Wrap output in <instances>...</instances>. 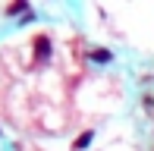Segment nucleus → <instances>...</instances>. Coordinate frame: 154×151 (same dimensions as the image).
I'll return each instance as SVG.
<instances>
[{"label":"nucleus","mask_w":154,"mask_h":151,"mask_svg":"<svg viewBox=\"0 0 154 151\" xmlns=\"http://www.w3.org/2000/svg\"><path fill=\"white\" fill-rule=\"evenodd\" d=\"M47 57H51V38L41 35L35 41V60H47Z\"/></svg>","instance_id":"f257e3e1"},{"label":"nucleus","mask_w":154,"mask_h":151,"mask_svg":"<svg viewBox=\"0 0 154 151\" xmlns=\"http://www.w3.org/2000/svg\"><path fill=\"white\" fill-rule=\"evenodd\" d=\"M91 60H97V63H107V60H110V51H94Z\"/></svg>","instance_id":"f03ea898"},{"label":"nucleus","mask_w":154,"mask_h":151,"mask_svg":"<svg viewBox=\"0 0 154 151\" xmlns=\"http://www.w3.org/2000/svg\"><path fill=\"white\" fill-rule=\"evenodd\" d=\"M88 142H91V132H85V135H82V139H79V142H75V148H85V145H88Z\"/></svg>","instance_id":"7ed1b4c3"}]
</instances>
